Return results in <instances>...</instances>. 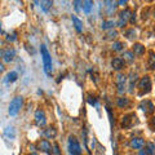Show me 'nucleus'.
Masks as SVG:
<instances>
[{
	"label": "nucleus",
	"mask_w": 155,
	"mask_h": 155,
	"mask_svg": "<svg viewBox=\"0 0 155 155\" xmlns=\"http://www.w3.org/2000/svg\"><path fill=\"white\" fill-rule=\"evenodd\" d=\"M41 52V58H43V65H44V71L48 75H52V57L48 52L45 45H41L40 48Z\"/></svg>",
	"instance_id": "1"
},
{
	"label": "nucleus",
	"mask_w": 155,
	"mask_h": 155,
	"mask_svg": "<svg viewBox=\"0 0 155 155\" xmlns=\"http://www.w3.org/2000/svg\"><path fill=\"white\" fill-rule=\"evenodd\" d=\"M22 105H23V98H22V97L21 96L14 97V98L11 101V104H9V110H8L9 115H11V116H16L18 114V111L21 110Z\"/></svg>",
	"instance_id": "2"
},
{
	"label": "nucleus",
	"mask_w": 155,
	"mask_h": 155,
	"mask_svg": "<svg viewBox=\"0 0 155 155\" xmlns=\"http://www.w3.org/2000/svg\"><path fill=\"white\" fill-rule=\"evenodd\" d=\"M150 91H151V79H150V76L145 75L143 78H141V80L138 83V94H147Z\"/></svg>",
	"instance_id": "3"
},
{
	"label": "nucleus",
	"mask_w": 155,
	"mask_h": 155,
	"mask_svg": "<svg viewBox=\"0 0 155 155\" xmlns=\"http://www.w3.org/2000/svg\"><path fill=\"white\" fill-rule=\"evenodd\" d=\"M67 146H69V151L71 155H80L81 154L80 145L78 142V140L75 137H72V136L69 137V143H67Z\"/></svg>",
	"instance_id": "4"
},
{
	"label": "nucleus",
	"mask_w": 155,
	"mask_h": 155,
	"mask_svg": "<svg viewBox=\"0 0 155 155\" xmlns=\"http://www.w3.org/2000/svg\"><path fill=\"white\" fill-rule=\"evenodd\" d=\"M132 16V13H130L129 9H124L123 12L119 13V21H118V26L119 27H124L125 23L128 22V18Z\"/></svg>",
	"instance_id": "5"
},
{
	"label": "nucleus",
	"mask_w": 155,
	"mask_h": 155,
	"mask_svg": "<svg viewBox=\"0 0 155 155\" xmlns=\"http://www.w3.org/2000/svg\"><path fill=\"white\" fill-rule=\"evenodd\" d=\"M45 114L43 110H36L35 111V124L38 125V127H44L45 125Z\"/></svg>",
	"instance_id": "6"
},
{
	"label": "nucleus",
	"mask_w": 155,
	"mask_h": 155,
	"mask_svg": "<svg viewBox=\"0 0 155 155\" xmlns=\"http://www.w3.org/2000/svg\"><path fill=\"white\" fill-rule=\"evenodd\" d=\"M140 109H142V111L146 115H150L154 113V105L151 101H142V102L140 104Z\"/></svg>",
	"instance_id": "7"
},
{
	"label": "nucleus",
	"mask_w": 155,
	"mask_h": 155,
	"mask_svg": "<svg viewBox=\"0 0 155 155\" xmlns=\"http://www.w3.org/2000/svg\"><path fill=\"white\" fill-rule=\"evenodd\" d=\"M138 155H155V145L153 142H147L142 150H140Z\"/></svg>",
	"instance_id": "8"
},
{
	"label": "nucleus",
	"mask_w": 155,
	"mask_h": 155,
	"mask_svg": "<svg viewBox=\"0 0 155 155\" xmlns=\"http://www.w3.org/2000/svg\"><path fill=\"white\" fill-rule=\"evenodd\" d=\"M38 149L40 150V151L45 153V154H51L52 153V146H51V143L48 142L47 140H41V141L38 143Z\"/></svg>",
	"instance_id": "9"
},
{
	"label": "nucleus",
	"mask_w": 155,
	"mask_h": 155,
	"mask_svg": "<svg viewBox=\"0 0 155 155\" xmlns=\"http://www.w3.org/2000/svg\"><path fill=\"white\" fill-rule=\"evenodd\" d=\"M14 56H16V52H14L13 48H8V49H5L3 52V60H4V62H12Z\"/></svg>",
	"instance_id": "10"
},
{
	"label": "nucleus",
	"mask_w": 155,
	"mask_h": 155,
	"mask_svg": "<svg viewBox=\"0 0 155 155\" xmlns=\"http://www.w3.org/2000/svg\"><path fill=\"white\" fill-rule=\"evenodd\" d=\"M136 118L134 114H128V115H124L123 119H122V128H129L132 125L133 119Z\"/></svg>",
	"instance_id": "11"
},
{
	"label": "nucleus",
	"mask_w": 155,
	"mask_h": 155,
	"mask_svg": "<svg viewBox=\"0 0 155 155\" xmlns=\"http://www.w3.org/2000/svg\"><path fill=\"white\" fill-rule=\"evenodd\" d=\"M111 66H113V69L116 70V71L122 70L124 67V60L123 58H120V57H116V58H114V60L111 61Z\"/></svg>",
	"instance_id": "12"
},
{
	"label": "nucleus",
	"mask_w": 155,
	"mask_h": 155,
	"mask_svg": "<svg viewBox=\"0 0 155 155\" xmlns=\"http://www.w3.org/2000/svg\"><path fill=\"white\" fill-rule=\"evenodd\" d=\"M143 140L141 137H133L132 140L129 141V145L132 149H141L143 146Z\"/></svg>",
	"instance_id": "13"
},
{
	"label": "nucleus",
	"mask_w": 155,
	"mask_h": 155,
	"mask_svg": "<svg viewBox=\"0 0 155 155\" xmlns=\"http://www.w3.org/2000/svg\"><path fill=\"white\" fill-rule=\"evenodd\" d=\"M116 84H118V92L119 93H123L124 84H125V76L122 74H118V76H116Z\"/></svg>",
	"instance_id": "14"
},
{
	"label": "nucleus",
	"mask_w": 155,
	"mask_h": 155,
	"mask_svg": "<svg viewBox=\"0 0 155 155\" xmlns=\"http://www.w3.org/2000/svg\"><path fill=\"white\" fill-rule=\"evenodd\" d=\"M132 52H133V54L136 56H142L143 53H145V47L142 44H134L133 48H132Z\"/></svg>",
	"instance_id": "15"
},
{
	"label": "nucleus",
	"mask_w": 155,
	"mask_h": 155,
	"mask_svg": "<svg viewBox=\"0 0 155 155\" xmlns=\"http://www.w3.org/2000/svg\"><path fill=\"white\" fill-rule=\"evenodd\" d=\"M71 19H72V23H74V26H75V30H76L78 32H81V31H83V23H81L80 19L78 18L76 16H72Z\"/></svg>",
	"instance_id": "16"
},
{
	"label": "nucleus",
	"mask_w": 155,
	"mask_h": 155,
	"mask_svg": "<svg viewBox=\"0 0 155 155\" xmlns=\"http://www.w3.org/2000/svg\"><path fill=\"white\" fill-rule=\"evenodd\" d=\"M43 133H44V136H45L47 138H54L56 136H57V130H56L54 128L51 127V128L44 129V132H43Z\"/></svg>",
	"instance_id": "17"
},
{
	"label": "nucleus",
	"mask_w": 155,
	"mask_h": 155,
	"mask_svg": "<svg viewBox=\"0 0 155 155\" xmlns=\"http://www.w3.org/2000/svg\"><path fill=\"white\" fill-rule=\"evenodd\" d=\"M147 66H149L150 70L155 69V53L154 52H150V57L147 60Z\"/></svg>",
	"instance_id": "18"
},
{
	"label": "nucleus",
	"mask_w": 155,
	"mask_h": 155,
	"mask_svg": "<svg viewBox=\"0 0 155 155\" xmlns=\"http://www.w3.org/2000/svg\"><path fill=\"white\" fill-rule=\"evenodd\" d=\"M92 8H93V2H91V0L83 2V11H84L85 13H91Z\"/></svg>",
	"instance_id": "19"
},
{
	"label": "nucleus",
	"mask_w": 155,
	"mask_h": 155,
	"mask_svg": "<svg viewBox=\"0 0 155 155\" xmlns=\"http://www.w3.org/2000/svg\"><path fill=\"white\" fill-rule=\"evenodd\" d=\"M4 133H5V136L8 138L13 140L14 137H16V132H14V128L13 127H7L5 130H4Z\"/></svg>",
	"instance_id": "20"
},
{
	"label": "nucleus",
	"mask_w": 155,
	"mask_h": 155,
	"mask_svg": "<svg viewBox=\"0 0 155 155\" xmlns=\"http://www.w3.org/2000/svg\"><path fill=\"white\" fill-rule=\"evenodd\" d=\"M17 78H18V74H17L16 71L9 72V74L7 75V83H13V81L17 80Z\"/></svg>",
	"instance_id": "21"
},
{
	"label": "nucleus",
	"mask_w": 155,
	"mask_h": 155,
	"mask_svg": "<svg viewBox=\"0 0 155 155\" xmlns=\"http://www.w3.org/2000/svg\"><path fill=\"white\" fill-rule=\"evenodd\" d=\"M137 81V74H130V79H129V91L133 92V85Z\"/></svg>",
	"instance_id": "22"
},
{
	"label": "nucleus",
	"mask_w": 155,
	"mask_h": 155,
	"mask_svg": "<svg viewBox=\"0 0 155 155\" xmlns=\"http://www.w3.org/2000/svg\"><path fill=\"white\" fill-rule=\"evenodd\" d=\"M116 105H118L119 107H124V106L128 105V100L125 98V97H119V98L116 100Z\"/></svg>",
	"instance_id": "23"
},
{
	"label": "nucleus",
	"mask_w": 155,
	"mask_h": 155,
	"mask_svg": "<svg viewBox=\"0 0 155 155\" xmlns=\"http://www.w3.org/2000/svg\"><path fill=\"white\" fill-rule=\"evenodd\" d=\"M123 57H124V61H127V62H132L133 60H134V54H133V52H124V54H123Z\"/></svg>",
	"instance_id": "24"
},
{
	"label": "nucleus",
	"mask_w": 155,
	"mask_h": 155,
	"mask_svg": "<svg viewBox=\"0 0 155 155\" xmlns=\"http://www.w3.org/2000/svg\"><path fill=\"white\" fill-rule=\"evenodd\" d=\"M53 5V2H41L40 3V7H41V9L44 12H48L49 11V8Z\"/></svg>",
	"instance_id": "25"
},
{
	"label": "nucleus",
	"mask_w": 155,
	"mask_h": 155,
	"mask_svg": "<svg viewBox=\"0 0 155 155\" xmlns=\"http://www.w3.org/2000/svg\"><path fill=\"white\" fill-rule=\"evenodd\" d=\"M113 26H115L114 21H104L102 22V30H109V28H113Z\"/></svg>",
	"instance_id": "26"
},
{
	"label": "nucleus",
	"mask_w": 155,
	"mask_h": 155,
	"mask_svg": "<svg viewBox=\"0 0 155 155\" xmlns=\"http://www.w3.org/2000/svg\"><path fill=\"white\" fill-rule=\"evenodd\" d=\"M123 47H124V44L123 43H120V41H115V43H113V51H115V52H119V51H122L123 49Z\"/></svg>",
	"instance_id": "27"
},
{
	"label": "nucleus",
	"mask_w": 155,
	"mask_h": 155,
	"mask_svg": "<svg viewBox=\"0 0 155 155\" xmlns=\"http://www.w3.org/2000/svg\"><path fill=\"white\" fill-rule=\"evenodd\" d=\"M125 36H127L128 39H133V38L136 36V31H134V28H130V30L125 31Z\"/></svg>",
	"instance_id": "28"
},
{
	"label": "nucleus",
	"mask_w": 155,
	"mask_h": 155,
	"mask_svg": "<svg viewBox=\"0 0 155 155\" xmlns=\"http://www.w3.org/2000/svg\"><path fill=\"white\" fill-rule=\"evenodd\" d=\"M116 36V31H114V30H111L107 35H106V39H113V38H115Z\"/></svg>",
	"instance_id": "29"
},
{
	"label": "nucleus",
	"mask_w": 155,
	"mask_h": 155,
	"mask_svg": "<svg viewBox=\"0 0 155 155\" xmlns=\"http://www.w3.org/2000/svg\"><path fill=\"white\" fill-rule=\"evenodd\" d=\"M53 153H54L56 155L60 154V149H58V145H57V143L53 145Z\"/></svg>",
	"instance_id": "30"
},
{
	"label": "nucleus",
	"mask_w": 155,
	"mask_h": 155,
	"mask_svg": "<svg viewBox=\"0 0 155 155\" xmlns=\"http://www.w3.org/2000/svg\"><path fill=\"white\" fill-rule=\"evenodd\" d=\"M4 71V66H3V64H0V74Z\"/></svg>",
	"instance_id": "31"
},
{
	"label": "nucleus",
	"mask_w": 155,
	"mask_h": 155,
	"mask_svg": "<svg viewBox=\"0 0 155 155\" xmlns=\"http://www.w3.org/2000/svg\"><path fill=\"white\" fill-rule=\"evenodd\" d=\"M30 155H36V154H30Z\"/></svg>",
	"instance_id": "32"
},
{
	"label": "nucleus",
	"mask_w": 155,
	"mask_h": 155,
	"mask_svg": "<svg viewBox=\"0 0 155 155\" xmlns=\"http://www.w3.org/2000/svg\"><path fill=\"white\" fill-rule=\"evenodd\" d=\"M154 13H155V12H154Z\"/></svg>",
	"instance_id": "33"
}]
</instances>
